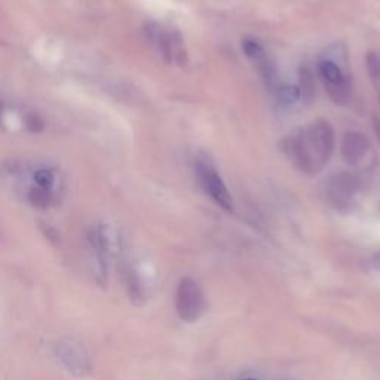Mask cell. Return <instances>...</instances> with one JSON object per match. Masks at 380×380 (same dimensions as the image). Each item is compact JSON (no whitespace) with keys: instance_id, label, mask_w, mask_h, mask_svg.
<instances>
[{"instance_id":"obj_1","label":"cell","mask_w":380,"mask_h":380,"mask_svg":"<svg viewBox=\"0 0 380 380\" xmlns=\"http://www.w3.org/2000/svg\"><path fill=\"white\" fill-rule=\"evenodd\" d=\"M335 130L330 122L317 119L305 130L285 137L281 147L293 165L305 174L314 176L324 168L335 152Z\"/></svg>"},{"instance_id":"obj_2","label":"cell","mask_w":380,"mask_h":380,"mask_svg":"<svg viewBox=\"0 0 380 380\" xmlns=\"http://www.w3.org/2000/svg\"><path fill=\"white\" fill-rule=\"evenodd\" d=\"M176 309L184 322H195L201 318L205 301L201 287L192 278H183L176 291Z\"/></svg>"},{"instance_id":"obj_3","label":"cell","mask_w":380,"mask_h":380,"mask_svg":"<svg viewBox=\"0 0 380 380\" xmlns=\"http://www.w3.org/2000/svg\"><path fill=\"white\" fill-rule=\"evenodd\" d=\"M318 76L326 86L328 97L336 105H344L351 97V82L342 68L331 60H321L318 63Z\"/></svg>"},{"instance_id":"obj_4","label":"cell","mask_w":380,"mask_h":380,"mask_svg":"<svg viewBox=\"0 0 380 380\" xmlns=\"http://www.w3.org/2000/svg\"><path fill=\"white\" fill-rule=\"evenodd\" d=\"M327 198L336 210L351 208V201L358 190V178L348 171L339 172L327 180Z\"/></svg>"},{"instance_id":"obj_5","label":"cell","mask_w":380,"mask_h":380,"mask_svg":"<svg viewBox=\"0 0 380 380\" xmlns=\"http://www.w3.org/2000/svg\"><path fill=\"white\" fill-rule=\"evenodd\" d=\"M198 177L205 192L210 195L211 199L218 206H222L226 211H234V199L230 197L226 184L213 168L206 165H198Z\"/></svg>"},{"instance_id":"obj_6","label":"cell","mask_w":380,"mask_h":380,"mask_svg":"<svg viewBox=\"0 0 380 380\" xmlns=\"http://www.w3.org/2000/svg\"><path fill=\"white\" fill-rule=\"evenodd\" d=\"M368 151H370V140L365 134L358 131H349L344 134L340 144V153L344 162L356 165L365 158Z\"/></svg>"},{"instance_id":"obj_7","label":"cell","mask_w":380,"mask_h":380,"mask_svg":"<svg viewBox=\"0 0 380 380\" xmlns=\"http://www.w3.org/2000/svg\"><path fill=\"white\" fill-rule=\"evenodd\" d=\"M59 355L61 361L68 367V370H72L75 373L80 374L89 368L86 355L73 342L61 343L59 347Z\"/></svg>"},{"instance_id":"obj_8","label":"cell","mask_w":380,"mask_h":380,"mask_svg":"<svg viewBox=\"0 0 380 380\" xmlns=\"http://www.w3.org/2000/svg\"><path fill=\"white\" fill-rule=\"evenodd\" d=\"M298 92H301V98L310 105L315 98V79L314 73L307 66H302L298 68Z\"/></svg>"},{"instance_id":"obj_9","label":"cell","mask_w":380,"mask_h":380,"mask_svg":"<svg viewBox=\"0 0 380 380\" xmlns=\"http://www.w3.org/2000/svg\"><path fill=\"white\" fill-rule=\"evenodd\" d=\"M29 202L31 206L38 210H46L50 208L52 204V195L50 190L42 188H33L29 192Z\"/></svg>"},{"instance_id":"obj_10","label":"cell","mask_w":380,"mask_h":380,"mask_svg":"<svg viewBox=\"0 0 380 380\" xmlns=\"http://www.w3.org/2000/svg\"><path fill=\"white\" fill-rule=\"evenodd\" d=\"M126 289H128L130 298L135 305H140L143 302V298H144L143 287H142L140 280H138V276L132 271H130L128 276H126Z\"/></svg>"},{"instance_id":"obj_11","label":"cell","mask_w":380,"mask_h":380,"mask_svg":"<svg viewBox=\"0 0 380 380\" xmlns=\"http://www.w3.org/2000/svg\"><path fill=\"white\" fill-rule=\"evenodd\" d=\"M276 98H278L280 105L282 106H291L294 102L301 100V92H298L297 86L293 85H281L276 91Z\"/></svg>"},{"instance_id":"obj_12","label":"cell","mask_w":380,"mask_h":380,"mask_svg":"<svg viewBox=\"0 0 380 380\" xmlns=\"http://www.w3.org/2000/svg\"><path fill=\"white\" fill-rule=\"evenodd\" d=\"M243 51L252 63L259 61L264 55H266V51L263 50V46L256 39H251V38H247L243 40Z\"/></svg>"},{"instance_id":"obj_13","label":"cell","mask_w":380,"mask_h":380,"mask_svg":"<svg viewBox=\"0 0 380 380\" xmlns=\"http://www.w3.org/2000/svg\"><path fill=\"white\" fill-rule=\"evenodd\" d=\"M365 63H367L368 75L372 76L373 80H379L380 79V55L376 52H368L365 56Z\"/></svg>"},{"instance_id":"obj_14","label":"cell","mask_w":380,"mask_h":380,"mask_svg":"<svg viewBox=\"0 0 380 380\" xmlns=\"http://www.w3.org/2000/svg\"><path fill=\"white\" fill-rule=\"evenodd\" d=\"M34 180L39 184V188L50 190L54 184V174L48 169H38L34 172Z\"/></svg>"},{"instance_id":"obj_15","label":"cell","mask_w":380,"mask_h":380,"mask_svg":"<svg viewBox=\"0 0 380 380\" xmlns=\"http://www.w3.org/2000/svg\"><path fill=\"white\" fill-rule=\"evenodd\" d=\"M26 125H27V128L33 132H39L43 130V121L34 113L29 114L27 119H26Z\"/></svg>"},{"instance_id":"obj_16","label":"cell","mask_w":380,"mask_h":380,"mask_svg":"<svg viewBox=\"0 0 380 380\" xmlns=\"http://www.w3.org/2000/svg\"><path fill=\"white\" fill-rule=\"evenodd\" d=\"M370 264H372V268H373V269H376V271L380 272V251L374 252V254L372 256Z\"/></svg>"},{"instance_id":"obj_17","label":"cell","mask_w":380,"mask_h":380,"mask_svg":"<svg viewBox=\"0 0 380 380\" xmlns=\"http://www.w3.org/2000/svg\"><path fill=\"white\" fill-rule=\"evenodd\" d=\"M373 130H374V134L377 137V142L380 143V119L379 118L373 119Z\"/></svg>"},{"instance_id":"obj_18","label":"cell","mask_w":380,"mask_h":380,"mask_svg":"<svg viewBox=\"0 0 380 380\" xmlns=\"http://www.w3.org/2000/svg\"><path fill=\"white\" fill-rule=\"evenodd\" d=\"M245 380H257V379H254V377H248V379H245Z\"/></svg>"},{"instance_id":"obj_19","label":"cell","mask_w":380,"mask_h":380,"mask_svg":"<svg viewBox=\"0 0 380 380\" xmlns=\"http://www.w3.org/2000/svg\"><path fill=\"white\" fill-rule=\"evenodd\" d=\"M0 113H2V105H0Z\"/></svg>"}]
</instances>
